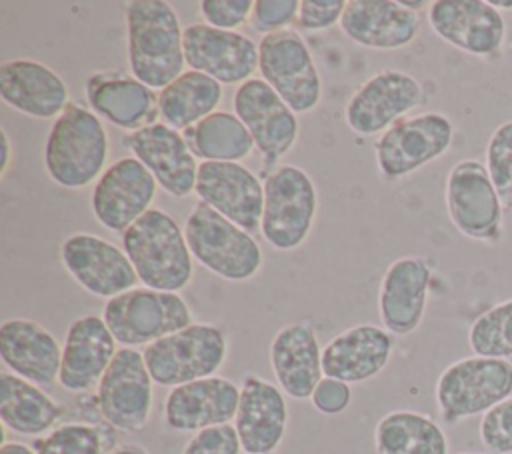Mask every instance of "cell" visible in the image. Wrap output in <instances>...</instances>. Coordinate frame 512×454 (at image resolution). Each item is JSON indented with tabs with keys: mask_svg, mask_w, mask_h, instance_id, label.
<instances>
[{
	"mask_svg": "<svg viewBox=\"0 0 512 454\" xmlns=\"http://www.w3.org/2000/svg\"><path fill=\"white\" fill-rule=\"evenodd\" d=\"M128 64L136 80L166 88L184 72V30L166 0H132L126 6Z\"/></svg>",
	"mask_w": 512,
	"mask_h": 454,
	"instance_id": "6da1fadb",
	"label": "cell"
},
{
	"mask_svg": "<svg viewBox=\"0 0 512 454\" xmlns=\"http://www.w3.org/2000/svg\"><path fill=\"white\" fill-rule=\"evenodd\" d=\"M122 246L146 288L180 292L194 274L184 228L160 208H150L126 232Z\"/></svg>",
	"mask_w": 512,
	"mask_h": 454,
	"instance_id": "7a4b0ae2",
	"label": "cell"
},
{
	"mask_svg": "<svg viewBox=\"0 0 512 454\" xmlns=\"http://www.w3.org/2000/svg\"><path fill=\"white\" fill-rule=\"evenodd\" d=\"M108 134L100 116L70 102L54 120L46 144L44 166L50 180L62 188L90 186L106 170Z\"/></svg>",
	"mask_w": 512,
	"mask_h": 454,
	"instance_id": "3957f363",
	"label": "cell"
},
{
	"mask_svg": "<svg viewBox=\"0 0 512 454\" xmlns=\"http://www.w3.org/2000/svg\"><path fill=\"white\" fill-rule=\"evenodd\" d=\"M184 234L192 258L228 282H246L262 268L264 256L256 238L206 202H196L190 210Z\"/></svg>",
	"mask_w": 512,
	"mask_h": 454,
	"instance_id": "277c9868",
	"label": "cell"
},
{
	"mask_svg": "<svg viewBox=\"0 0 512 454\" xmlns=\"http://www.w3.org/2000/svg\"><path fill=\"white\" fill-rule=\"evenodd\" d=\"M434 396L446 424L484 416L512 396V362L486 356L460 358L440 372Z\"/></svg>",
	"mask_w": 512,
	"mask_h": 454,
	"instance_id": "5b68a950",
	"label": "cell"
},
{
	"mask_svg": "<svg viewBox=\"0 0 512 454\" xmlns=\"http://www.w3.org/2000/svg\"><path fill=\"white\" fill-rule=\"evenodd\" d=\"M316 210L318 192L302 168L282 164L266 174L260 232L274 250L300 248L310 236Z\"/></svg>",
	"mask_w": 512,
	"mask_h": 454,
	"instance_id": "8992f818",
	"label": "cell"
},
{
	"mask_svg": "<svg viewBox=\"0 0 512 454\" xmlns=\"http://www.w3.org/2000/svg\"><path fill=\"white\" fill-rule=\"evenodd\" d=\"M226 352V336L218 326L192 322L148 344L142 354L154 384L174 388L216 376L226 360Z\"/></svg>",
	"mask_w": 512,
	"mask_h": 454,
	"instance_id": "52a82bcc",
	"label": "cell"
},
{
	"mask_svg": "<svg viewBox=\"0 0 512 454\" xmlns=\"http://www.w3.org/2000/svg\"><path fill=\"white\" fill-rule=\"evenodd\" d=\"M102 318L122 348H146L192 324V312L178 292L146 286L106 300Z\"/></svg>",
	"mask_w": 512,
	"mask_h": 454,
	"instance_id": "ba28073f",
	"label": "cell"
},
{
	"mask_svg": "<svg viewBox=\"0 0 512 454\" xmlns=\"http://www.w3.org/2000/svg\"><path fill=\"white\" fill-rule=\"evenodd\" d=\"M444 202L452 226L466 238L498 244L504 238V208L484 162L458 160L446 176Z\"/></svg>",
	"mask_w": 512,
	"mask_h": 454,
	"instance_id": "9c48e42d",
	"label": "cell"
},
{
	"mask_svg": "<svg viewBox=\"0 0 512 454\" xmlns=\"http://www.w3.org/2000/svg\"><path fill=\"white\" fill-rule=\"evenodd\" d=\"M262 80L296 112H312L322 98V80L302 36L284 28L264 34L258 42Z\"/></svg>",
	"mask_w": 512,
	"mask_h": 454,
	"instance_id": "30bf717a",
	"label": "cell"
},
{
	"mask_svg": "<svg viewBox=\"0 0 512 454\" xmlns=\"http://www.w3.org/2000/svg\"><path fill=\"white\" fill-rule=\"evenodd\" d=\"M454 140V124L442 112H422L392 124L374 144L378 172L404 178L444 156Z\"/></svg>",
	"mask_w": 512,
	"mask_h": 454,
	"instance_id": "8fae6325",
	"label": "cell"
},
{
	"mask_svg": "<svg viewBox=\"0 0 512 454\" xmlns=\"http://www.w3.org/2000/svg\"><path fill=\"white\" fill-rule=\"evenodd\" d=\"M232 106L234 114L250 132L262 156V166L272 172V166L296 144V112L262 78H250L240 84L234 92Z\"/></svg>",
	"mask_w": 512,
	"mask_h": 454,
	"instance_id": "7c38bea8",
	"label": "cell"
},
{
	"mask_svg": "<svg viewBox=\"0 0 512 454\" xmlns=\"http://www.w3.org/2000/svg\"><path fill=\"white\" fill-rule=\"evenodd\" d=\"M424 102L422 84L408 72L386 68L370 76L348 100L344 118L352 132L374 136Z\"/></svg>",
	"mask_w": 512,
	"mask_h": 454,
	"instance_id": "4fadbf2b",
	"label": "cell"
},
{
	"mask_svg": "<svg viewBox=\"0 0 512 454\" xmlns=\"http://www.w3.org/2000/svg\"><path fill=\"white\" fill-rule=\"evenodd\" d=\"M152 384L144 354L136 348H118L96 396L106 424L122 432L142 430L152 412Z\"/></svg>",
	"mask_w": 512,
	"mask_h": 454,
	"instance_id": "5bb4252c",
	"label": "cell"
},
{
	"mask_svg": "<svg viewBox=\"0 0 512 454\" xmlns=\"http://www.w3.org/2000/svg\"><path fill=\"white\" fill-rule=\"evenodd\" d=\"M426 16L440 40L470 56L488 60L502 52L506 20L488 0H434Z\"/></svg>",
	"mask_w": 512,
	"mask_h": 454,
	"instance_id": "9a60e30c",
	"label": "cell"
},
{
	"mask_svg": "<svg viewBox=\"0 0 512 454\" xmlns=\"http://www.w3.org/2000/svg\"><path fill=\"white\" fill-rule=\"evenodd\" d=\"M60 258L74 282L92 296L110 300L136 288L138 274L124 248L100 236L70 234L62 242Z\"/></svg>",
	"mask_w": 512,
	"mask_h": 454,
	"instance_id": "2e32d148",
	"label": "cell"
},
{
	"mask_svg": "<svg viewBox=\"0 0 512 454\" xmlns=\"http://www.w3.org/2000/svg\"><path fill=\"white\" fill-rule=\"evenodd\" d=\"M156 190V178L136 156L120 158L96 180L90 202L92 212L104 228L126 232L150 210Z\"/></svg>",
	"mask_w": 512,
	"mask_h": 454,
	"instance_id": "e0dca14e",
	"label": "cell"
},
{
	"mask_svg": "<svg viewBox=\"0 0 512 454\" xmlns=\"http://www.w3.org/2000/svg\"><path fill=\"white\" fill-rule=\"evenodd\" d=\"M194 194L246 232L260 230L264 182L240 162H200Z\"/></svg>",
	"mask_w": 512,
	"mask_h": 454,
	"instance_id": "ac0fdd59",
	"label": "cell"
},
{
	"mask_svg": "<svg viewBox=\"0 0 512 454\" xmlns=\"http://www.w3.org/2000/svg\"><path fill=\"white\" fill-rule=\"evenodd\" d=\"M184 58L190 70L220 84H244L258 68V44L236 30H220L204 22L184 28Z\"/></svg>",
	"mask_w": 512,
	"mask_h": 454,
	"instance_id": "d6986e66",
	"label": "cell"
},
{
	"mask_svg": "<svg viewBox=\"0 0 512 454\" xmlns=\"http://www.w3.org/2000/svg\"><path fill=\"white\" fill-rule=\"evenodd\" d=\"M124 146L150 170L158 186L174 198H186L196 188L198 162L186 136L164 124L154 122L124 136Z\"/></svg>",
	"mask_w": 512,
	"mask_h": 454,
	"instance_id": "ffe728a7",
	"label": "cell"
},
{
	"mask_svg": "<svg viewBox=\"0 0 512 454\" xmlns=\"http://www.w3.org/2000/svg\"><path fill=\"white\" fill-rule=\"evenodd\" d=\"M240 388L224 378L210 376L170 388L164 400V422L176 432H200L230 424L236 418Z\"/></svg>",
	"mask_w": 512,
	"mask_h": 454,
	"instance_id": "44dd1931",
	"label": "cell"
},
{
	"mask_svg": "<svg viewBox=\"0 0 512 454\" xmlns=\"http://www.w3.org/2000/svg\"><path fill=\"white\" fill-rule=\"evenodd\" d=\"M116 344L102 316L86 314L76 318L66 330L58 384L74 394L98 386L118 352Z\"/></svg>",
	"mask_w": 512,
	"mask_h": 454,
	"instance_id": "7402d4cb",
	"label": "cell"
},
{
	"mask_svg": "<svg viewBox=\"0 0 512 454\" xmlns=\"http://www.w3.org/2000/svg\"><path fill=\"white\" fill-rule=\"evenodd\" d=\"M432 280L430 264L420 256L394 260L380 282L378 314L390 334L408 336L424 318Z\"/></svg>",
	"mask_w": 512,
	"mask_h": 454,
	"instance_id": "603a6c76",
	"label": "cell"
},
{
	"mask_svg": "<svg viewBox=\"0 0 512 454\" xmlns=\"http://www.w3.org/2000/svg\"><path fill=\"white\" fill-rule=\"evenodd\" d=\"M288 406L284 392L260 376H246L234 428L244 454H272L284 440Z\"/></svg>",
	"mask_w": 512,
	"mask_h": 454,
	"instance_id": "cb8c5ba5",
	"label": "cell"
},
{
	"mask_svg": "<svg viewBox=\"0 0 512 454\" xmlns=\"http://www.w3.org/2000/svg\"><path fill=\"white\" fill-rule=\"evenodd\" d=\"M0 358L8 372L40 388H52L60 374L62 346L36 320L10 318L0 324Z\"/></svg>",
	"mask_w": 512,
	"mask_h": 454,
	"instance_id": "d4e9b609",
	"label": "cell"
},
{
	"mask_svg": "<svg viewBox=\"0 0 512 454\" xmlns=\"http://www.w3.org/2000/svg\"><path fill=\"white\" fill-rule=\"evenodd\" d=\"M420 14L396 0H348L340 18L342 32L372 50H398L420 32Z\"/></svg>",
	"mask_w": 512,
	"mask_h": 454,
	"instance_id": "484cf974",
	"label": "cell"
},
{
	"mask_svg": "<svg viewBox=\"0 0 512 454\" xmlns=\"http://www.w3.org/2000/svg\"><path fill=\"white\" fill-rule=\"evenodd\" d=\"M392 336L376 324H356L336 334L322 348V372L326 378L346 384L366 382L378 376L392 356Z\"/></svg>",
	"mask_w": 512,
	"mask_h": 454,
	"instance_id": "4316f807",
	"label": "cell"
},
{
	"mask_svg": "<svg viewBox=\"0 0 512 454\" xmlns=\"http://www.w3.org/2000/svg\"><path fill=\"white\" fill-rule=\"evenodd\" d=\"M2 100L32 118H58L68 102V86L46 64L30 58L6 60L0 66Z\"/></svg>",
	"mask_w": 512,
	"mask_h": 454,
	"instance_id": "83f0119b",
	"label": "cell"
},
{
	"mask_svg": "<svg viewBox=\"0 0 512 454\" xmlns=\"http://www.w3.org/2000/svg\"><path fill=\"white\" fill-rule=\"evenodd\" d=\"M270 366L278 388L294 400L312 396L322 372V350L308 322L282 326L270 342Z\"/></svg>",
	"mask_w": 512,
	"mask_h": 454,
	"instance_id": "f1b7e54d",
	"label": "cell"
},
{
	"mask_svg": "<svg viewBox=\"0 0 512 454\" xmlns=\"http://www.w3.org/2000/svg\"><path fill=\"white\" fill-rule=\"evenodd\" d=\"M86 98L96 116L128 132L154 124L158 116V96L134 76L94 74L86 84Z\"/></svg>",
	"mask_w": 512,
	"mask_h": 454,
	"instance_id": "f546056e",
	"label": "cell"
},
{
	"mask_svg": "<svg viewBox=\"0 0 512 454\" xmlns=\"http://www.w3.org/2000/svg\"><path fill=\"white\" fill-rule=\"evenodd\" d=\"M64 408L40 386L0 372V420L20 436H40L56 428Z\"/></svg>",
	"mask_w": 512,
	"mask_h": 454,
	"instance_id": "4dcf8cb0",
	"label": "cell"
},
{
	"mask_svg": "<svg viewBox=\"0 0 512 454\" xmlns=\"http://www.w3.org/2000/svg\"><path fill=\"white\" fill-rule=\"evenodd\" d=\"M222 100V84L214 78L186 70L158 94V114L164 124L188 130L216 112Z\"/></svg>",
	"mask_w": 512,
	"mask_h": 454,
	"instance_id": "1f68e13d",
	"label": "cell"
},
{
	"mask_svg": "<svg viewBox=\"0 0 512 454\" xmlns=\"http://www.w3.org/2000/svg\"><path fill=\"white\" fill-rule=\"evenodd\" d=\"M378 454H448L444 430L426 414L392 410L374 428Z\"/></svg>",
	"mask_w": 512,
	"mask_h": 454,
	"instance_id": "d6a6232c",
	"label": "cell"
},
{
	"mask_svg": "<svg viewBox=\"0 0 512 454\" xmlns=\"http://www.w3.org/2000/svg\"><path fill=\"white\" fill-rule=\"evenodd\" d=\"M186 140L194 156L202 158V162H240L256 148L240 118L222 110L188 128Z\"/></svg>",
	"mask_w": 512,
	"mask_h": 454,
	"instance_id": "836d02e7",
	"label": "cell"
},
{
	"mask_svg": "<svg viewBox=\"0 0 512 454\" xmlns=\"http://www.w3.org/2000/svg\"><path fill=\"white\" fill-rule=\"evenodd\" d=\"M468 346L474 356L512 358V298H506L474 318L468 328Z\"/></svg>",
	"mask_w": 512,
	"mask_h": 454,
	"instance_id": "e575fe53",
	"label": "cell"
},
{
	"mask_svg": "<svg viewBox=\"0 0 512 454\" xmlns=\"http://www.w3.org/2000/svg\"><path fill=\"white\" fill-rule=\"evenodd\" d=\"M36 454H106V434L100 426L66 422L34 442Z\"/></svg>",
	"mask_w": 512,
	"mask_h": 454,
	"instance_id": "d590c367",
	"label": "cell"
},
{
	"mask_svg": "<svg viewBox=\"0 0 512 454\" xmlns=\"http://www.w3.org/2000/svg\"><path fill=\"white\" fill-rule=\"evenodd\" d=\"M484 166L500 196L502 208L512 210V120L498 124L490 134Z\"/></svg>",
	"mask_w": 512,
	"mask_h": 454,
	"instance_id": "8d00e7d4",
	"label": "cell"
},
{
	"mask_svg": "<svg viewBox=\"0 0 512 454\" xmlns=\"http://www.w3.org/2000/svg\"><path fill=\"white\" fill-rule=\"evenodd\" d=\"M478 436L488 454H512V396L480 418Z\"/></svg>",
	"mask_w": 512,
	"mask_h": 454,
	"instance_id": "74e56055",
	"label": "cell"
},
{
	"mask_svg": "<svg viewBox=\"0 0 512 454\" xmlns=\"http://www.w3.org/2000/svg\"><path fill=\"white\" fill-rule=\"evenodd\" d=\"M240 438L234 424H222L194 432L182 454H240Z\"/></svg>",
	"mask_w": 512,
	"mask_h": 454,
	"instance_id": "f35d334b",
	"label": "cell"
},
{
	"mask_svg": "<svg viewBox=\"0 0 512 454\" xmlns=\"http://www.w3.org/2000/svg\"><path fill=\"white\" fill-rule=\"evenodd\" d=\"M254 2L252 0H202L200 14L204 24L220 28V30H234L246 24L252 16Z\"/></svg>",
	"mask_w": 512,
	"mask_h": 454,
	"instance_id": "ab89813d",
	"label": "cell"
},
{
	"mask_svg": "<svg viewBox=\"0 0 512 454\" xmlns=\"http://www.w3.org/2000/svg\"><path fill=\"white\" fill-rule=\"evenodd\" d=\"M298 8L296 0H256L250 24L262 34L278 32L298 18Z\"/></svg>",
	"mask_w": 512,
	"mask_h": 454,
	"instance_id": "60d3db41",
	"label": "cell"
},
{
	"mask_svg": "<svg viewBox=\"0 0 512 454\" xmlns=\"http://www.w3.org/2000/svg\"><path fill=\"white\" fill-rule=\"evenodd\" d=\"M344 6V0H302L296 22L306 30H326L340 24Z\"/></svg>",
	"mask_w": 512,
	"mask_h": 454,
	"instance_id": "b9f144b4",
	"label": "cell"
},
{
	"mask_svg": "<svg viewBox=\"0 0 512 454\" xmlns=\"http://www.w3.org/2000/svg\"><path fill=\"white\" fill-rule=\"evenodd\" d=\"M350 398H352L350 384H346L342 380L326 378V376L320 380V384L316 386V390L310 396L314 408L322 414L342 412L350 404Z\"/></svg>",
	"mask_w": 512,
	"mask_h": 454,
	"instance_id": "7bdbcfd3",
	"label": "cell"
},
{
	"mask_svg": "<svg viewBox=\"0 0 512 454\" xmlns=\"http://www.w3.org/2000/svg\"><path fill=\"white\" fill-rule=\"evenodd\" d=\"M10 156H12L10 138H8L6 130H2V166H0V170H2V176H4V174H6V170H8V164H10Z\"/></svg>",
	"mask_w": 512,
	"mask_h": 454,
	"instance_id": "ee69618b",
	"label": "cell"
},
{
	"mask_svg": "<svg viewBox=\"0 0 512 454\" xmlns=\"http://www.w3.org/2000/svg\"><path fill=\"white\" fill-rule=\"evenodd\" d=\"M110 454H148V452L138 444H124V446L114 448Z\"/></svg>",
	"mask_w": 512,
	"mask_h": 454,
	"instance_id": "f6af8a7d",
	"label": "cell"
},
{
	"mask_svg": "<svg viewBox=\"0 0 512 454\" xmlns=\"http://www.w3.org/2000/svg\"><path fill=\"white\" fill-rule=\"evenodd\" d=\"M500 12H512V0H488Z\"/></svg>",
	"mask_w": 512,
	"mask_h": 454,
	"instance_id": "bcb514c9",
	"label": "cell"
},
{
	"mask_svg": "<svg viewBox=\"0 0 512 454\" xmlns=\"http://www.w3.org/2000/svg\"><path fill=\"white\" fill-rule=\"evenodd\" d=\"M408 10H414V12H418V10H422V8H428L430 6V2H412V0H400Z\"/></svg>",
	"mask_w": 512,
	"mask_h": 454,
	"instance_id": "7dc6e473",
	"label": "cell"
},
{
	"mask_svg": "<svg viewBox=\"0 0 512 454\" xmlns=\"http://www.w3.org/2000/svg\"><path fill=\"white\" fill-rule=\"evenodd\" d=\"M458 454H484V452H458Z\"/></svg>",
	"mask_w": 512,
	"mask_h": 454,
	"instance_id": "c3c4849f",
	"label": "cell"
}]
</instances>
